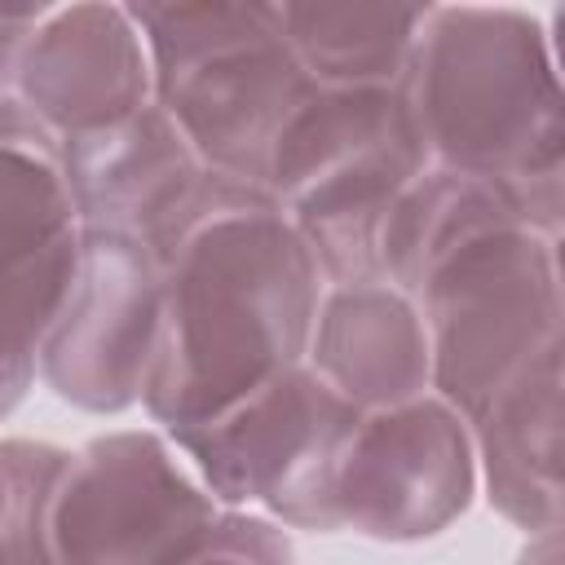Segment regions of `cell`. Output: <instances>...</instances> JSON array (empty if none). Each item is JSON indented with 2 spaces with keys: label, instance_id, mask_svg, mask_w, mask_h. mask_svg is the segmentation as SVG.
<instances>
[{
  "label": "cell",
  "instance_id": "1",
  "mask_svg": "<svg viewBox=\"0 0 565 565\" xmlns=\"http://www.w3.org/2000/svg\"><path fill=\"white\" fill-rule=\"evenodd\" d=\"M322 269L260 185L199 216L163 256V313L141 388L163 428H194L305 362Z\"/></svg>",
  "mask_w": 565,
  "mask_h": 565
},
{
  "label": "cell",
  "instance_id": "2",
  "mask_svg": "<svg viewBox=\"0 0 565 565\" xmlns=\"http://www.w3.org/2000/svg\"><path fill=\"white\" fill-rule=\"evenodd\" d=\"M397 88L433 168L494 181L530 230L565 234V88L543 13L424 4Z\"/></svg>",
  "mask_w": 565,
  "mask_h": 565
},
{
  "label": "cell",
  "instance_id": "3",
  "mask_svg": "<svg viewBox=\"0 0 565 565\" xmlns=\"http://www.w3.org/2000/svg\"><path fill=\"white\" fill-rule=\"evenodd\" d=\"M428 168L402 88H309L278 128L260 190L309 243L322 282H380L375 238Z\"/></svg>",
  "mask_w": 565,
  "mask_h": 565
},
{
  "label": "cell",
  "instance_id": "4",
  "mask_svg": "<svg viewBox=\"0 0 565 565\" xmlns=\"http://www.w3.org/2000/svg\"><path fill=\"white\" fill-rule=\"evenodd\" d=\"M128 13L146 40L154 102L168 119L207 168L260 185L278 128L313 88L274 4L146 0Z\"/></svg>",
  "mask_w": 565,
  "mask_h": 565
},
{
  "label": "cell",
  "instance_id": "5",
  "mask_svg": "<svg viewBox=\"0 0 565 565\" xmlns=\"http://www.w3.org/2000/svg\"><path fill=\"white\" fill-rule=\"evenodd\" d=\"M428 331V388L463 419L516 371L565 344L561 238L516 216L455 238L411 291Z\"/></svg>",
  "mask_w": 565,
  "mask_h": 565
},
{
  "label": "cell",
  "instance_id": "6",
  "mask_svg": "<svg viewBox=\"0 0 565 565\" xmlns=\"http://www.w3.org/2000/svg\"><path fill=\"white\" fill-rule=\"evenodd\" d=\"M221 512L163 428L97 433L62 468L53 565H185Z\"/></svg>",
  "mask_w": 565,
  "mask_h": 565
},
{
  "label": "cell",
  "instance_id": "7",
  "mask_svg": "<svg viewBox=\"0 0 565 565\" xmlns=\"http://www.w3.org/2000/svg\"><path fill=\"white\" fill-rule=\"evenodd\" d=\"M353 415L349 402L296 362L230 411L168 437L221 508H252L282 530L331 534L327 481Z\"/></svg>",
  "mask_w": 565,
  "mask_h": 565
},
{
  "label": "cell",
  "instance_id": "8",
  "mask_svg": "<svg viewBox=\"0 0 565 565\" xmlns=\"http://www.w3.org/2000/svg\"><path fill=\"white\" fill-rule=\"evenodd\" d=\"M477 499L468 419L437 393L384 411H358L340 437L327 521L331 534L424 543L446 534Z\"/></svg>",
  "mask_w": 565,
  "mask_h": 565
},
{
  "label": "cell",
  "instance_id": "9",
  "mask_svg": "<svg viewBox=\"0 0 565 565\" xmlns=\"http://www.w3.org/2000/svg\"><path fill=\"white\" fill-rule=\"evenodd\" d=\"M163 313V260L106 230H84L71 291L35 349V375L75 411L119 415L141 402Z\"/></svg>",
  "mask_w": 565,
  "mask_h": 565
},
{
  "label": "cell",
  "instance_id": "10",
  "mask_svg": "<svg viewBox=\"0 0 565 565\" xmlns=\"http://www.w3.org/2000/svg\"><path fill=\"white\" fill-rule=\"evenodd\" d=\"M79 243L62 141L18 93H0V353L35 358L71 291Z\"/></svg>",
  "mask_w": 565,
  "mask_h": 565
},
{
  "label": "cell",
  "instance_id": "11",
  "mask_svg": "<svg viewBox=\"0 0 565 565\" xmlns=\"http://www.w3.org/2000/svg\"><path fill=\"white\" fill-rule=\"evenodd\" d=\"M62 168L84 230L128 234L159 260L199 216L247 185L207 168L159 102L62 141Z\"/></svg>",
  "mask_w": 565,
  "mask_h": 565
},
{
  "label": "cell",
  "instance_id": "12",
  "mask_svg": "<svg viewBox=\"0 0 565 565\" xmlns=\"http://www.w3.org/2000/svg\"><path fill=\"white\" fill-rule=\"evenodd\" d=\"M13 93L57 141L110 128L150 106V53L128 4H49L22 49Z\"/></svg>",
  "mask_w": 565,
  "mask_h": 565
},
{
  "label": "cell",
  "instance_id": "13",
  "mask_svg": "<svg viewBox=\"0 0 565 565\" xmlns=\"http://www.w3.org/2000/svg\"><path fill=\"white\" fill-rule=\"evenodd\" d=\"M477 486L486 503L525 539L565 521V344L516 371L468 415Z\"/></svg>",
  "mask_w": 565,
  "mask_h": 565
},
{
  "label": "cell",
  "instance_id": "14",
  "mask_svg": "<svg viewBox=\"0 0 565 565\" xmlns=\"http://www.w3.org/2000/svg\"><path fill=\"white\" fill-rule=\"evenodd\" d=\"M305 366L353 411H384L433 393L424 318L388 282L322 287Z\"/></svg>",
  "mask_w": 565,
  "mask_h": 565
},
{
  "label": "cell",
  "instance_id": "15",
  "mask_svg": "<svg viewBox=\"0 0 565 565\" xmlns=\"http://www.w3.org/2000/svg\"><path fill=\"white\" fill-rule=\"evenodd\" d=\"M282 40L318 88H397L424 4H274Z\"/></svg>",
  "mask_w": 565,
  "mask_h": 565
},
{
  "label": "cell",
  "instance_id": "16",
  "mask_svg": "<svg viewBox=\"0 0 565 565\" xmlns=\"http://www.w3.org/2000/svg\"><path fill=\"white\" fill-rule=\"evenodd\" d=\"M503 216L521 221V212H516V203L503 185L428 163L384 212V225H380V238H375L380 282L411 296L419 274L433 265L437 252H446L468 230L503 221Z\"/></svg>",
  "mask_w": 565,
  "mask_h": 565
},
{
  "label": "cell",
  "instance_id": "17",
  "mask_svg": "<svg viewBox=\"0 0 565 565\" xmlns=\"http://www.w3.org/2000/svg\"><path fill=\"white\" fill-rule=\"evenodd\" d=\"M0 455H4L0 565H53L49 521L71 450L35 437H0Z\"/></svg>",
  "mask_w": 565,
  "mask_h": 565
},
{
  "label": "cell",
  "instance_id": "18",
  "mask_svg": "<svg viewBox=\"0 0 565 565\" xmlns=\"http://www.w3.org/2000/svg\"><path fill=\"white\" fill-rule=\"evenodd\" d=\"M185 565H296L291 534L252 508H225Z\"/></svg>",
  "mask_w": 565,
  "mask_h": 565
},
{
  "label": "cell",
  "instance_id": "19",
  "mask_svg": "<svg viewBox=\"0 0 565 565\" xmlns=\"http://www.w3.org/2000/svg\"><path fill=\"white\" fill-rule=\"evenodd\" d=\"M44 13L49 4H0V93H13L22 49Z\"/></svg>",
  "mask_w": 565,
  "mask_h": 565
},
{
  "label": "cell",
  "instance_id": "20",
  "mask_svg": "<svg viewBox=\"0 0 565 565\" xmlns=\"http://www.w3.org/2000/svg\"><path fill=\"white\" fill-rule=\"evenodd\" d=\"M31 384H35V358L0 353V419H9L26 402Z\"/></svg>",
  "mask_w": 565,
  "mask_h": 565
},
{
  "label": "cell",
  "instance_id": "21",
  "mask_svg": "<svg viewBox=\"0 0 565 565\" xmlns=\"http://www.w3.org/2000/svg\"><path fill=\"white\" fill-rule=\"evenodd\" d=\"M516 565H561V530H547V534H530Z\"/></svg>",
  "mask_w": 565,
  "mask_h": 565
},
{
  "label": "cell",
  "instance_id": "22",
  "mask_svg": "<svg viewBox=\"0 0 565 565\" xmlns=\"http://www.w3.org/2000/svg\"><path fill=\"white\" fill-rule=\"evenodd\" d=\"M0 521H4V455H0Z\"/></svg>",
  "mask_w": 565,
  "mask_h": 565
}]
</instances>
